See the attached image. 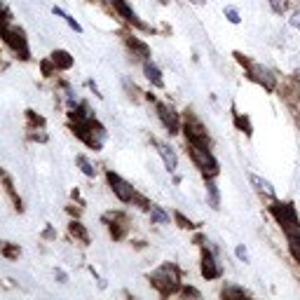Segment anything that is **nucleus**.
I'll return each mask as SVG.
<instances>
[{"label":"nucleus","instance_id":"obj_4","mask_svg":"<svg viewBox=\"0 0 300 300\" xmlns=\"http://www.w3.org/2000/svg\"><path fill=\"white\" fill-rule=\"evenodd\" d=\"M234 59H237V61L242 63V68L246 71L249 80H253L256 84H261V87L265 89V92H270V94H272L274 89H277L279 80H277V75H274V73L270 71L267 66H263V63L253 61V59H249V56H244L242 52H234Z\"/></svg>","mask_w":300,"mask_h":300},{"label":"nucleus","instance_id":"obj_29","mask_svg":"<svg viewBox=\"0 0 300 300\" xmlns=\"http://www.w3.org/2000/svg\"><path fill=\"white\" fill-rule=\"evenodd\" d=\"M234 124H237V129H239V132H244L246 136H251V134H253V127H251L249 117L242 115V113H234Z\"/></svg>","mask_w":300,"mask_h":300},{"label":"nucleus","instance_id":"obj_42","mask_svg":"<svg viewBox=\"0 0 300 300\" xmlns=\"http://www.w3.org/2000/svg\"><path fill=\"white\" fill-rule=\"evenodd\" d=\"M291 26L300 31V14H293V17H291Z\"/></svg>","mask_w":300,"mask_h":300},{"label":"nucleus","instance_id":"obj_30","mask_svg":"<svg viewBox=\"0 0 300 300\" xmlns=\"http://www.w3.org/2000/svg\"><path fill=\"white\" fill-rule=\"evenodd\" d=\"M26 139L33 141V143H47V141H50V134L45 132V129H28Z\"/></svg>","mask_w":300,"mask_h":300},{"label":"nucleus","instance_id":"obj_1","mask_svg":"<svg viewBox=\"0 0 300 300\" xmlns=\"http://www.w3.org/2000/svg\"><path fill=\"white\" fill-rule=\"evenodd\" d=\"M150 286L162 295V298H169V295H178L183 282H181V267L176 263H162L157 270L148 274Z\"/></svg>","mask_w":300,"mask_h":300},{"label":"nucleus","instance_id":"obj_22","mask_svg":"<svg viewBox=\"0 0 300 300\" xmlns=\"http://www.w3.org/2000/svg\"><path fill=\"white\" fill-rule=\"evenodd\" d=\"M221 298L230 300V298H251V291H246L244 286H237V284H225L221 291Z\"/></svg>","mask_w":300,"mask_h":300},{"label":"nucleus","instance_id":"obj_37","mask_svg":"<svg viewBox=\"0 0 300 300\" xmlns=\"http://www.w3.org/2000/svg\"><path fill=\"white\" fill-rule=\"evenodd\" d=\"M234 256H237V261L249 263V251H246L244 244H237V249H234Z\"/></svg>","mask_w":300,"mask_h":300},{"label":"nucleus","instance_id":"obj_17","mask_svg":"<svg viewBox=\"0 0 300 300\" xmlns=\"http://www.w3.org/2000/svg\"><path fill=\"white\" fill-rule=\"evenodd\" d=\"M50 59H52V63L56 66V71L59 73H66V71H71V68L75 66V56H73L68 50H54L50 54Z\"/></svg>","mask_w":300,"mask_h":300},{"label":"nucleus","instance_id":"obj_14","mask_svg":"<svg viewBox=\"0 0 300 300\" xmlns=\"http://www.w3.org/2000/svg\"><path fill=\"white\" fill-rule=\"evenodd\" d=\"M153 145L157 148V155L162 157V164H164V169H167L169 174H176V169H178V155H176V150H174L172 145L167 143V141H155V139H153Z\"/></svg>","mask_w":300,"mask_h":300},{"label":"nucleus","instance_id":"obj_3","mask_svg":"<svg viewBox=\"0 0 300 300\" xmlns=\"http://www.w3.org/2000/svg\"><path fill=\"white\" fill-rule=\"evenodd\" d=\"M0 38L5 42V47L12 54L22 59V61H31V45H28V35L22 26L17 24H0Z\"/></svg>","mask_w":300,"mask_h":300},{"label":"nucleus","instance_id":"obj_28","mask_svg":"<svg viewBox=\"0 0 300 300\" xmlns=\"http://www.w3.org/2000/svg\"><path fill=\"white\" fill-rule=\"evenodd\" d=\"M56 66L54 63H52V59L50 56H47V59H40V75H42V78H56Z\"/></svg>","mask_w":300,"mask_h":300},{"label":"nucleus","instance_id":"obj_26","mask_svg":"<svg viewBox=\"0 0 300 300\" xmlns=\"http://www.w3.org/2000/svg\"><path fill=\"white\" fill-rule=\"evenodd\" d=\"M286 242H289V251H291V256H293V261L300 265V230L286 234Z\"/></svg>","mask_w":300,"mask_h":300},{"label":"nucleus","instance_id":"obj_23","mask_svg":"<svg viewBox=\"0 0 300 300\" xmlns=\"http://www.w3.org/2000/svg\"><path fill=\"white\" fill-rule=\"evenodd\" d=\"M75 167H78L87 178H96V167H94V162L89 160L87 155H82V153H80V155H75Z\"/></svg>","mask_w":300,"mask_h":300},{"label":"nucleus","instance_id":"obj_25","mask_svg":"<svg viewBox=\"0 0 300 300\" xmlns=\"http://www.w3.org/2000/svg\"><path fill=\"white\" fill-rule=\"evenodd\" d=\"M0 256L7 258V261H19V256H22V246L12 244V242H0Z\"/></svg>","mask_w":300,"mask_h":300},{"label":"nucleus","instance_id":"obj_18","mask_svg":"<svg viewBox=\"0 0 300 300\" xmlns=\"http://www.w3.org/2000/svg\"><path fill=\"white\" fill-rule=\"evenodd\" d=\"M204 192H206V202L211 206L213 211L221 209V190H218V183H216V176H206L204 178Z\"/></svg>","mask_w":300,"mask_h":300},{"label":"nucleus","instance_id":"obj_33","mask_svg":"<svg viewBox=\"0 0 300 300\" xmlns=\"http://www.w3.org/2000/svg\"><path fill=\"white\" fill-rule=\"evenodd\" d=\"M12 22H14V14H12L5 0H0V24H12Z\"/></svg>","mask_w":300,"mask_h":300},{"label":"nucleus","instance_id":"obj_13","mask_svg":"<svg viewBox=\"0 0 300 300\" xmlns=\"http://www.w3.org/2000/svg\"><path fill=\"white\" fill-rule=\"evenodd\" d=\"M122 42L129 52V59H134V61H139V63H143L145 59H150L148 42H143V40L136 38L134 33H122Z\"/></svg>","mask_w":300,"mask_h":300},{"label":"nucleus","instance_id":"obj_12","mask_svg":"<svg viewBox=\"0 0 300 300\" xmlns=\"http://www.w3.org/2000/svg\"><path fill=\"white\" fill-rule=\"evenodd\" d=\"M111 14L120 17L124 24H129V26H134V28H139V31H150V26L141 22V17L132 10V5H129L127 0H113V3H111Z\"/></svg>","mask_w":300,"mask_h":300},{"label":"nucleus","instance_id":"obj_35","mask_svg":"<svg viewBox=\"0 0 300 300\" xmlns=\"http://www.w3.org/2000/svg\"><path fill=\"white\" fill-rule=\"evenodd\" d=\"M132 206H139L141 211H148V209H150V202H148V197H145V195L136 192V195H134V200H132Z\"/></svg>","mask_w":300,"mask_h":300},{"label":"nucleus","instance_id":"obj_10","mask_svg":"<svg viewBox=\"0 0 300 300\" xmlns=\"http://www.w3.org/2000/svg\"><path fill=\"white\" fill-rule=\"evenodd\" d=\"M106 181H108V188L113 190V195H115L117 200L122 202V204H132L136 188L129 183L127 178H122L117 172H113V169H106Z\"/></svg>","mask_w":300,"mask_h":300},{"label":"nucleus","instance_id":"obj_39","mask_svg":"<svg viewBox=\"0 0 300 300\" xmlns=\"http://www.w3.org/2000/svg\"><path fill=\"white\" fill-rule=\"evenodd\" d=\"M56 237H59V234H56V230L52 228V225H47V228L42 230V239H47V242H54Z\"/></svg>","mask_w":300,"mask_h":300},{"label":"nucleus","instance_id":"obj_5","mask_svg":"<svg viewBox=\"0 0 300 300\" xmlns=\"http://www.w3.org/2000/svg\"><path fill=\"white\" fill-rule=\"evenodd\" d=\"M185 153H188L190 162L195 164V169L202 174V176H218L221 174V162L216 160V155L211 153L209 145H197V143H185Z\"/></svg>","mask_w":300,"mask_h":300},{"label":"nucleus","instance_id":"obj_47","mask_svg":"<svg viewBox=\"0 0 300 300\" xmlns=\"http://www.w3.org/2000/svg\"><path fill=\"white\" fill-rule=\"evenodd\" d=\"M160 3H162V5H167V3H169V0H160Z\"/></svg>","mask_w":300,"mask_h":300},{"label":"nucleus","instance_id":"obj_32","mask_svg":"<svg viewBox=\"0 0 300 300\" xmlns=\"http://www.w3.org/2000/svg\"><path fill=\"white\" fill-rule=\"evenodd\" d=\"M172 218H174V223H176L178 228H183V230H195V228H197V225H195V223L190 221V218H185L181 211H174V213H172Z\"/></svg>","mask_w":300,"mask_h":300},{"label":"nucleus","instance_id":"obj_27","mask_svg":"<svg viewBox=\"0 0 300 300\" xmlns=\"http://www.w3.org/2000/svg\"><path fill=\"white\" fill-rule=\"evenodd\" d=\"M24 115H26V129H45V124H47V120L35 111H26Z\"/></svg>","mask_w":300,"mask_h":300},{"label":"nucleus","instance_id":"obj_8","mask_svg":"<svg viewBox=\"0 0 300 300\" xmlns=\"http://www.w3.org/2000/svg\"><path fill=\"white\" fill-rule=\"evenodd\" d=\"M155 113H157L160 124L164 127V132H167L169 136L181 134V129H183V117H181V113H176V108H174L172 103H167V101H155Z\"/></svg>","mask_w":300,"mask_h":300},{"label":"nucleus","instance_id":"obj_6","mask_svg":"<svg viewBox=\"0 0 300 300\" xmlns=\"http://www.w3.org/2000/svg\"><path fill=\"white\" fill-rule=\"evenodd\" d=\"M270 213H272V218L277 221V225L282 228L284 234L300 230V216H298V211H295V206L291 204V202L272 200V204H270Z\"/></svg>","mask_w":300,"mask_h":300},{"label":"nucleus","instance_id":"obj_31","mask_svg":"<svg viewBox=\"0 0 300 300\" xmlns=\"http://www.w3.org/2000/svg\"><path fill=\"white\" fill-rule=\"evenodd\" d=\"M122 84H124V89H127V94H129V99H132V101H143V96H141L143 92H141V89L136 87V84H134L129 78H124Z\"/></svg>","mask_w":300,"mask_h":300},{"label":"nucleus","instance_id":"obj_20","mask_svg":"<svg viewBox=\"0 0 300 300\" xmlns=\"http://www.w3.org/2000/svg\"><path fill=\"white\" fill-rule=\"evenodd\" d=\"M148 218H150V223L153 225H172V213L164 209V206H160V204H150V209H148Z\"/></svg>","mask_w":300,"mask_h":300},{"label":"nucleus","instance_id":"obj_46","mask_svg":"<svg viewBox=\"0 0 300 300\" xmlns=\"http://www.w3.org/2000/svg\"><path fill=\"white\" fill-rule=\"evenodd\" d=\"M7 68V63H3V54H0V71H5Z\"/></svg>","mask_w":300,"mask_h":300},{"label":"nucleus","instance_id":"obj_36","mask_svg":"<svg viewBox=\"0 0 300 300\" xmlns=\"http://www.w3.org/2000/svg\"><path fill=\"white\" fill-rule=\"evenodd\" d=\"M178 295H183V298H202V293L195 286H190V284H183L181 286V291H178Z\"/></svg>","mask_w":300,"mask_h":300},{"label":"nucleus","instance_id":"obj_11","mask_svg":"<svg viewBox=\"0 0 300 300\" xmlns=\"http://www.w3.org/2000/svg\"><path fill=\"white\" fill-rule=\"evenodd\" d=\"M101 221L108 225V232H111V237L115 242H122L129 234V218L124 211H106L101 216Z\"/></svg>","mask_w":300,"mask_h":300},{"label":"nucleus","instance_id":"obj_40","mask_svg":"<svg viewBox=\"0 0 300 300\" xmlns=\"http://www.w3.org/2000/svg\"><path fill=\"white\" fill-rule=\"evenodd\" d=\"M87 87L94 92V96H99V99H103V94H101V89H99V84L94 82V80H87Z\"/></svg>","mask_w":300,"mask_h":300},{"label":"nucleus","instance_id":"obj_41","mask_svg":"<svg viewBox=\"0 0 300 300\" xmlns=\"http://www.w3.org/2000/svg\"><path fill=\"white\" fill-rule=\"evenodd\" d=\"M270 5H272V10L277 12V14L284 12V0H270Z\"/></svg>","mask_w":300,"mask_h":300},{"label":"nucleus","instance_id":"obj_15","mask_svg":"<svg viewBox=\"0 0 300 300\" xmlns=\"http://www.w3.org/2000/svg\"><path fill=\"white\" fill-rule=\"evenodd\" d=\"M0 185H3V190H5V195L10 197L12 206L17 209V211H24V202L22 197H19L17 188H14V181H12V176L5 172V169H0Z\"/></svg>","mask_w":300,"mask_h":300},{"label":"nucleus","instance_id":"obj_38","mask_svg":"<svg viewBox=\"0 0 300 300\" xmlns=\"http://www.w3.org/2000/svg\"><path fill=\"white\" fill-rule=\"evenodd\" d=\"M54 279L59 284H68V272L66 270H61V267H54Z\"/></svg>","mask_w":300,"mask_h":300},{"label":"nucleus","instance_id":"obj_9","mask_svg":"<svg viewBox=\"0 0 300 300\" xmlns=\"http://www.w3.org/2000/svg\"><path fill=\"white\" fill-rule=\"evenodd\" d=\"M200 272L202 277L206 279V282H216V279H221L223 274H225V267H223L221 258L213 253L209 246H202V258H200Z\"/></svg>","mask_w":300,"mask_h":300},{"label":"nucleus","instance_id":"obj_43","mask_svg":"<svg viewBox=\"0 0 300 300\" xmlns=\"http://www.w3.org/2000/svg\"><path fill=\"white\" fill-rule=\"evenodd\" d=\"M183 183V176L181 174H174V185H181Z\"/></svg>","mask_w":300,"mask_h":300},{"label":"nucleus","instance_id":"obj_21","mask_svg":"<svg viewBox=\"0 0 300 300\" xmlns=\"http://www.w3.org/2000/svg\"><path fill=\"white\" fill-rule=\"evenodd\" d=\"M249 181H251V185H253V188H256L261 195H265V197H270V200H274V197H277V190H274L272 183H270V181H265L263 176H258V174L251 172L249 174Z\"/></svg>","mask_w":300,"mask_h":300},{"label":"nucleus","instance_id":"obj_16","mask_svg":"<svg viewBox=\"0 0 300 300\" xmlns=\"http://www.w3.org/2000/svg\"><path fill=\"white\" fill-rule=\"evenodd\" d=\"M141 68H143V75H145V80H148L153 87H157V89H162L164 87V78H162V68L157 66L153 59H145L143 63H141Z\"/></svg>","mask_w":300,"mask_h":300},{"label":"nucleus","instance_id":"obj_44","mask_svg":"<svg viewBox=\"0 0 300 300\" xmlns=\"http://www.w3.org/2000/svg\"><path fill=\"white\" fill-rule=\"evenodd\" d=\"M68 213H71V216H75V218H78V216H80V209H73V206H68Z\"/></svg>","mask_w":300,"mask_h":300},{"label":"nucleus","instance_id":"obj_34","mask_svg":"<svg viewBox=\"0 0 300 300\" xmlns=\"http://www.w3.org/2000/svg\"><path fill=\"white\" fill-rule=\"evenodd\" d=\"M223 14H225V19H228L230 24H239V22H242V17H239V10H237V7H232V5L223 7Z\"/></svg>","mask_w":300,"mask_h":300},{"label":"nucleus","instance_id":"obj_19","mask_svg":"<svg viewBox=\"0 0 300 300\" xmlns=\"http://www.w3.org/2000/svg\"><path fill=\"white\" fill-rule=\"evenodd\" d=\"M68 234H71V239H75V244L89 246V242H92V237H89V230L84 228L80 221H71V223H68Z\"/></svg>","mask_w":300,"mask_h":300},{"label":"nucleus","instance_id":"obj_45","mask_svg":"<svg viewBox=\"0 0 300 300\" xmlns=\"http://www.w3.org/2000/svg\"><path fill=\"white\" fill-rule=\"evenodd\" d=\"M188 3H192V5H197V7H200V5H206L209 0H188Z\"/></svg>","mask_w":300,"mask_h":300},{"label":"nucleus","instance_id":"obj_24","mask_svg":"<svg viewBox=\"0 0 300 300\" xmlns=\"http://www.w3.org/2000/svg\"><path fill=\"white\" fill-rule=\"evenodd\" d=\"M52 14H54V17H59V19H63V22H66L68 26H71L73 31H75V33H82V26H80V22H78V19H73L71 14H68V12L63 10V7L54 5V7H52Z\"/></svg>","mask_w":300,"mask_h":300},{"label":"nucleus","instance_id":"obj_2","mask_svg":"<svg viewBox=\"0 0 300 300\" xmlns=\"http://www.w3.org/2000/svg\"><path fill=\"white\" fill-rule=\"evenodd\" d=\"M71 129H73V134H75L89 150H94V153H101L108 141V129L103 127L96 117L94 120H84V122H71Z\"/></svg>","mask_w":300,"mask_h":300},{"label":"nucleus","instance_id":"obj_7","mask_svg":"<svg viewBox=\"0 0 300 300\" xmlns=\"http://www.w3.org/2000/svg\"><path fill=\"white\" fill-rule=\"evenodd\" d=\"M183 136H185V143H197V145H209L211 148V136L206 132V127L202 124V120L195 115L192 111H185L183 113Z\"/></svg>","mask_w":300,"mask_h":300}]
</instances>
